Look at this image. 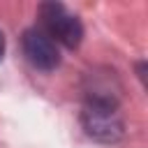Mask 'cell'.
Returning a JSON list of instances; mask_svg holds the SVG:
<instances>
[{"label":"cell","mask_w":148,"mask_h":148,"mask_svg":"<svg viewBox=\"0 0 148 148\" xmlns=\"http://www.w3.org/2000/svg\"><path fill=\"white\" fill-rule=\"evenodd\" d=\"M81 125L86 134L102 143H113L123 136V118L118 104L109 95H90L81 109Z\"/></svg>","instance_id":"cell-1"},{"label":"cell","mask_w":148,"mask_h":148,"mask_svg":"<svg viewBox=\"0 0 148 148\" xmlns=\"http://www.w3.org/2000/svg\"><path fill=\"white\" fill-rule=\"evenodd\" d=\"M39 28L56 42L67 49H76L83 39V25L76 14H72L62 2H42L39 9Z\"/></svg>","instance_id":"cell-2"},{"label":"cell","mask_w":148,"mask_h":148,"mask_svg":"<svg viewBox=\"0 0 148 148\" xmlns=\"http://www.w3.org/2000/svg\"><path fill=\"white\" fill-rule=\"evenodd\" d=\"M21 46L23 53L28 58V62L35 69L42 72H53L60 65V51L58 44L42 30V28H28L21 37Z\"/></svg>","instance_id":"cell-3"},{"label":"cell","mask_w":148,"mask_h":148,"mask_svg":"<svg viewBox=\"0 0 148 148\" xmlns=\"http://www.w3.org/2000/svg\"><path fill=\"white\" fill-rule=\"evenodd\" d=\"M2 56H5V35L0 32V60H2Z\"/></svg>","instance_id":"cell-4"}]
</instances>
